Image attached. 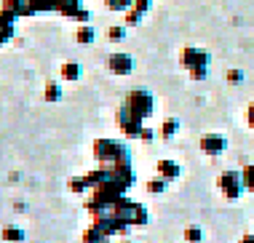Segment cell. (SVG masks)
I'll use <instances>...</instances> for the list:
<instances>
[{
	"label": "cell",
	"instance_id": "cell-25",
	"mask_svg": "<svg viewBox=\"0 0 254 243\" xmlns=\"http://www.w3.org/2000/svg\"><path fill=\"white\" fill-rule=\"evenodd\" d=\"M70 190L75 192V195H83V192H88L86 179H83V177H75V179H70Z\"/></svg>",
	"mask_w": 254,
	"mask_h": 243
},
{
	"label": "cell",
	"instance_id": "cell-11",
	"mask_svg": "<svg viewBox=\"0 0 254 243\" xmlns=\"http://www.w3.org/2000/svg\"><path fill=\"white\" fill-rule=\"evenodd\" d=\"M13 35H16V19H13L11 13L0 11V46L11 43Z\"/></svg>",
	"mask_w": 254,
	"mask_h": 243
},
{
	"label": "cell",
	"instance_id": "cell-19",
	"mask_svg": "<svg viewBox=\"0 0 254 243\" xmlns=\"http://www.w3.org/2000/svg\"><path fill=\"white\" fill-rule=\"evenodd\" d=\"M43 99L46 102H62V83L59 80H49V83H46Z\"/></svg>",
	"mask_w": 254,
	"mask_h": 243
},
{
	"label": "cell",
	"instance_id": "cell-4",
	"mask_svg": "<svg viewBox=\"0 0 254 243\" xmlns=\"http://www.w3.org/2000/svg\"><path fill=\"white\" fill-rule=\"evenodd\" d=\"M110 211H113L115 217H118L123 225H128V227H147V222H150L147 208L142 203H136V200H131V198H126V195L110 208Z\"/></svg>",
	"mask_w": 254,
	"mask_h": 243
},
{
	"label": "cell",
	"instance_id": "cell-7",
	"mask_svg": "<svg viewBox=\"0 0 254 243\" xmlns=\"http://www.w3.org/2000/svg\"><path fill=\"white\" fill-rule=\"evenodd\" d=\"M115 123H118L121 134H123V136H128V139H139L142 128H145V121H142V118L131 115L128 110H123V107L118 110V115H115Z\"/></svg>",
	"mask_w": 254,
	"mask_h": 243
},
{
	"label": "cell",
	"instance_id": "cell-30",
	"mask_svg": "<svg viewBox=\"0 0 254 243\" xmlns=\"http://www.w3.org/2000/svg\"><path fill=\"white\" fill-rule=\"evenodd\" d=\"M123 243H131V241H123Z\"/></svg>",
	"mask_w": 254,
	"mask_h": 243
},
{
	"label": "cell",
	"instance_id": "cell-27",
	"mask_svg": "<svg viewBox=\"0 0 254 243\" xmlns=\"http://www.w3.org/2000/svg\"><path fill=\"white\" fill-rule=\"evenodd\" d=\"M155 136H158V131H155L153 126H147V123H145V128H142V134H139V139H142V142H153Z\"/></svg>",
	"mask_w": 254,
	"mask_h": 243
},
{
	"label": "cell",
	"instance_id": "cell-13",
	"mask_svg": "<svg viewBox=\"0 0 254 243\" xmlns=\"http://www.w3.org/2000/svg\"><path fill=\"white\" fill-rule=\"evenodd\" d=\"M155 169H158V177L169 179V182H174V179H180V177H182V166H180V163H174V161H169V158L158 161Z\"/></svg>",
	"mask_w": 254,
	"mask_h": 243
},
{
	"label": "cell",
	"instance_id": "cell-23",
	"mask_svg": "<svg viewBox=\"0 0 254 243\" xmlns=\"http://www.w3.org/2000/svg\"><path fill=\"white\" fill-rule=\"evenodd\" d=\"M241 177H244L246 192H254V163H249V166H244V169H241Z\"/></svg>",
	"mask_w": 254,
	"mask_h": 243
},
{
	"label": "cell",
	"instance_id": "cell-9",
	"mask_svg": "<svg viewBox=\"0 0 254 243\" xmlns=\"http://www.w3.org/2000/svg\"><path fill=\"white\" fill-rule=\"evenodd\" d=\"M153 11V0H134V5L128 11H123V24L126 27H139L142 19Z\"/></svg>",
	"mask_w": 254,
	"mask_h": 243
},
{
	"label": "cell",
	"instance_id": "cell-5",
	"mask_svg": "<svg viewBox=\"0 0 254 243\" xmlns=\"http://www.w3.org/2000/svg\"><path fill=\"white\" fill-rule=\"evenodd\" d=\"M121 107L128 110V113L136 115V118H142V121H147V118L155 113V96H153V91H147V88H131Z\"/></svg>",
	"mask_w": 254,
	"mask_h": 243
},
{
	"label": "cell",
	"instance_id": "cell-21",
	"mask_svg": "<svg viewBox=\"0 0 254 243\" xmlns=\"http://www.w3.org/2000/svg\"><path fill=\"white\" fill-rule=\"evenodd\" d=\"M126 35H128V27H126V24H113V27H107V40H113V43L126 40Z\"/></svg>",
	"mask_w": 254,
	"mask_h": 243
},
{
	"label": "cell",
	"instance_id": "cell-6",
	"mask_svg": "<svg viewBox=\"0 0 254 243\" xmlns=\"http://www.w3.org/2000/svg\"><path fill=\"white\" fill-rule=\"evenodd\" d=\"M217 187H219V192H222L228 200H238L246 192V184H244V177H241V171H236V169H228V171H222L219 174V179H217Z\"/></svg>",
	"mask_w": 254,
	"mask_h": 243
},
{
	"label": "cell",
	"instance_id": "cell-2",
	"mask_svg": "<svg viewBox=\"0 0 254 243\" xmlns=\"http://www.w3.org/2000/svg\"><path fill=\"white\" fill-rule=\"evenodd\" d=\"M180 61L182 67L190 72L193 80H206L209 78V64H211V54L206 48H198V46H185L182 54H180Z\"/></svg>",
	"mask_w": 254,
	"mask_h": 243
},
{
	"label": "cell",
	"instance_id": "cell-26",
	"mask_svg": "<svg viewBox=\"0 0 254 243\" xmlns=\"http://www.w3.org/2000/svg\"><path fill=\"white\" fill-rule=\"evenodd\" d=\"M244 69H238V67H233V69H228V83H244Z\"/></svg>",
	"mask_w": 254,
	"mask_h": 243
},
{
	"label": "cell",
	"instance_id": "cell-29",
	"mask_svg": "<svg viewBox=\"0 0 254 243\" xmlns=\"http://www.w3.org/2000/svg\"><path fill=\"white\" fill-rule=\"evenodd\" d=\"M241 243H254V233H246L244 238H241Z\"/></svg>",
	"mask_w": 254,
	"mask_h": 243
},
{
	"label": "cell",
	"instance_id": "cell-20",
	"mask_svg": "<svg viewBox=\"0 0 254 243\" xmlns=\"http://www.w3.org/2000/svg\"><path fill=\"white\" fill-rule=\"evenodd\" d=\"M166 190H169V179H163V177H155V179H150V182H147V192H150V195H163Z\"/></svg>",
	"mask_w": 254,
	"mask_h": 243
},
{
	"label": "cell",
	"instance_id": "cell-3",
	"mask_svg": "<svg viewBox=\"0 0 254 243\" xmlns=\"http://www.w3.org/2000/svg\"><path fill=\"white\" fill-rule=\"evenodd\" d=\"M0 11L11 13L13 19L57 13V8H54V0H3V3H0Z\"/></svg>",
	"mask_w": 254,
	"mask_h": 243
},
{
	"label": "cell",
	"instance_id": "cell-14",
	"mask_svg": "<svg viewBox=\"0 0 254 243\" xmlns=\"http://www.w3.org/2000/svg\"><path fill=\"white\" fill-rule=\"evenodd\" d=\"M80 75H83V67H80L78 61H64V64L59 67V78L67 80V83H78Z\"/></svg>",
	"mask_w": 254,
	"mask_h": 243
},
{
	"label": "cell",
	"instance_id": "cell-17",
	"mask_svg": "<svg viewBox=\"0 0 254 243\" xmlns=\"http://www.w3.org/2000/svg\"><path fill=\"white\" fill-rule=\"evenodd\" d=\"M0 235H3L5 243H24V238H27V233L22 230V227H16V225H5Z\"/></svg>",
	"mask_w": 254,
	"mask_h": 243
},
{
	"label": "cell",
	"instance_id": "cell-24",
	"mask_svg": "<svg viewBox=\"0 0 254 243\" xmlns=\"http://www.w3.org/2000/svg\"><path fill=\"white\" fill-rule=\"evenodd\" d=\"M105 5L110 11H128L134 5V0H105Z\"/></svg>",
	"mask_w": 254,
	"mask_h": 243
},
{
	"label": "cell",
	"instance_id": "cell-28",
	"mask_svg": "<svg viewBox=\"0 0 254 243\" xmlns=\"http://www.w3.org/2000/svg\"><path fill=\"white\" fill-rule=\"evenodd\" d=\"M246 123H249V128H254V102L246 107Z\"/></svg>",
	"mask_w": 254,
	"mask_h": 243
},
{
	"label": "cell",
	"instance_id": "cell-8",
	"mask_svg": "<svg viewBox=\"0 0 254 243\" xmlns=\"http://www.w3.org/2000/svg\"><path fill=\"white\" fill-rule=\"evenodd\" d=\"M134 67H136V61H134L131 54L115 51V54H110V57H107V69L113 75H131Z\"/></svg>",
	"mask_w": 254,
	"mask_h": 243
},
{
	"label": "cell",
	"instance_id": "cell-1",
	"mask_svg": "<svg viewBox=\"0 0 254 243\" xmlns=\"http://www.w3.org/2000/svg\"><path fill=\"white\" fill-rule=\"evenodd\" d=\"M94 161L105 169H113L118 163H128L131 155H128V147L118 139H97L94 142Z\"/></svg>",
	"mask_w": 254,
	"mask_h": 243
},
{
	"label": "cell",
	"instance_id": "cell-18",
	"mask_svg": "<svg viewBox=\"0 0 254 243\" xmlns=\"http://www.w3.org/2000/svg\"><path fill=\"white\" fill-rule=\"evenodd\" d=\"M80 241H83V243H105V241H110V238H107V235L99 230L97 225H91V227H86V230H83V235H80Z\"/></svg>",
	"mask_w": 254,
	"mask_h": 243
},
{
	"label": "cell",
	"instance_id": "cell-15",
	"mask_svg": "<svg viewBox=\"0 0 254 243\" xmlns=\"http://www.w3.org/2000/svg\"><path fill=\"white\" fill-rule=\"evenodd\" d=\"M94 40H97V30H94L91 24H78V30H75V43L91 46Z\"/></svg>",
	"mask_w": 254,
	"mask_h": 243
},
{
	"label": "cell",
	"instance_id": "cell-12",
	"mask_svg": "<svg viewBox=\"0 0 254 243\" xmlns=\"http://www.w3.org/2000/svg\"><path fill=\"white\" fill-rule=\"evenodd\" d=\"M54 8H57L59 16L75 19V16H78V11L83 8V0H54Z\"/></svg>",
	"mask_w": 254,
	"mask_h": 243
},
{
	"label": "cell",
	"instance_id": "cell-16",
	"mask_svg": "<svg viewBox=\"0 0 254 243\" xmlns=\"http://www.w3.org/2000/svg\"><path fill=\"white\" fill-rule=\"evenodd\" d=\"M177 134H180V121L177 118H166L161 123V128H158V136L161 139H174Z\"/></svg>",
	"mask_w": 254,
	"mask_h": 243
},
{
	"label": "cell",
	"instance_id": "cell-22",
	"mask_svg": "<svg viewBox=\"0 0 254 243\" xmlns=\"http://www.w3.org/2000/svg\"><path fill=\"white\" fill-rule=\"evenodd\" d=\"M182 238H185V243H203V230L198 225H190V227H185Z\"/></svg>",
	"mask_w": 254,
	"mask_h": 243
},
{
	"label": "cell",
	"instance_id": "cell-10",
	"mask_svg": "<svg viewBox=\"0 0 254 243\" xmlns=\"http://www.w3.org/2000/svg\"><path fill=\"white\" fill-rule=\"evenodd\" d=\"M198 144H201V152L209 155V158H217V155H222V152L228 150V139H225L222 134H214V131H211V134H203Z\"/></svg>",
	"mask_w": 254,
	"mask_h": 243
}]
</instances>
